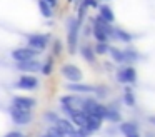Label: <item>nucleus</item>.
<instances>
[{
	"label": "nucleus",
	"mask_w": 155,
	"mask_h": 137,
	"mask_svg": "<svg viewBox=\"0 0 155 137\" xmlns=\"http://www.w3.org/2000/svg\"><path fill=\"white\" fill-rule=\"evenodd\" d=\"M38 52L30 47H17L10 52V57L15 60V62H25V60H32V59H37Z\"/></svg>",
	"instance_id": "7"
},
{
	"label": "nucleus",
	"mask_w": 155,
	"mask_h": 137,
	"mask_svg": "<svg viewBox=\"0 0 155 137\" xmlns=\"http://www.w3.org/2000/svg\"><path fill=\"white\" fill-rule=\"evenodd\" d=\"M108 50H110L108 42H97V45H95V53L97 55H105V53H108Z\"/></svg>",
	"instance_id": "25"
},
{
	"label": "nucleus",
	"mask_w": 155,
	"mask_h": 137,
	"mask_svg": "<svg viewBox=\"0 0 155 137\" xmlns=\"http://www.w3.org/2000/svg\"><path fill=\"white\" fill-rule=\"evenodd\" d=\"M98 17H100L102 20H105V22L112 23L115 20V15H114V10H112L110 5H107V3H102V5H98Z\"/></svg>",
	"instance_id": "14"
},
{
	"label": "nucleus",
	"mask_w": 155,
	"mask_h": 137,
	"mask_svg": "<svg viewBox=\"0 0 155 137\" xmlns=\"http://www.w3.org/2000/svg\"><path fill=\"white\" fill-rule=\"evenodd\" d=\"M52 55H54V59H55V57H60L62 55V42H60V40H55V42H54Z\"/></svg>",
	"instance_id": "26"
},
{
	"label": "nucleus",
	"mask_w": 155,
	"mask_h": 137,
	"mask_svg": "<svg viewBox=\"0 0 155 137\" xmlns=\"http://www.w3.org/2000/svg\"><path fill=\"white\" fill-rule=\"evenodd\" d=\"M117 82H120L122 85H128V84H135L137 80V70L134 65H124L120 69H117Z\"/></svg>",
	"instance_id": "3"
},
{
	"label": "nucleus",
	"mask_w": 155,
	"mask_h": 137,
	"mask_svg": "<svg viewBox=\"0 0 155 137\" xmlns=\"http://www.w3.org/2000/svg\"><path fill=\"white\" fill-rule=\"evenodd\" d=\"M44 119L47 120V122H50V125H54V124H57L58 115H57L55 112H45V114H44Z\"/></svg>",
	"instance_id": "27"
},
{
	"label": "nucleus",
	"mask_w": 155,
	"mask_h": 137,
	"mask_svg": "<svg viewBox=\"0 0 155 137\" xmlns=\"http://www.w3.org/2000/svg\"><path fill=\"white\" fill-rule=\"evenodd\" d=\"M124 55H125V62L128 63V65H132L134 62H137L138 60V52L134 49H125L124 50Z\"/></svg>",
	"instance_id": "22"
},
{
	"label": "nucleus",
	"mask_w": 155,
	"mask_h": 137,
	"mask_svg": "<svg viewBox=\"0 0 155 137\" xmlns=\"http://www.w3.org/2000/svg\"><path fill=\"white\" fill-rule=\"evenodd\" d=\"M82 5L87 9H98V0H82Z\"/></svg>",
	"instance_id": "28"
},
{
	"label": "nucleus",
	"mask_w": 155,
	"mask_h": 137,
	"mask_svg": "<svg viewBox=\"0 0 155 137\" xmlns=\"http://www.w3.org/2000/svg\"><path fill=\"white\" fill-rule=\"evenodd\" d=\"M112 39H114L115 42L130 43L132 40H134V35H132V33H128L127 30L120 29V27H114V30H112Z\"/></svg>",
	"instance_id": "12"
},
{
	"label": "nucleus",
	"mask_w": 155,
	"mask_h": 137,
	"mask_svg": "<svg viewBox=\"0 0 155 137\" xmlns=\"http://www.w3.org/2000/svg\"><path fill=\"white\" fill-rule=\"evenodd\" d=\"M4 137H25V134L18 132V130H10V132H7Z\"/></svg>",
	"instance_id": "30"
},
{
	"label": "nucleus",
	"mask_w": 155,
	"mask_h": 137,
	"mask_svg": "<svg viewBox=\"0 0 155 137\" xmlns=\"http://www.w3.org/2000/svg\"><path fill=\"white\" fill-rule=\"evenodd\" d=\"M105 120L112 124H117V122H122V114L117 107H107V114H105Z\"/></svg>",
	"instance_id": "16"
},
{
	"label": "nucleus",
	"mask_w": 155,
	"mask_h": 137,
	"mask_svg": "<svg viewBox=\"0 0 155 137\" xmlns=\"http://www.w3.org/2000/svg\"><path fill=\"white\" fill-rule=\"evenodd\" d=\"M48 42H50V37H48L47 33H30V35L27 37V47L37 50L38 53L47 49Z\"/></svg>",
	"instance_id": "2"
},
{
	"label": "nucleus",
	"mask_w": 155,
	"mask_h": 137,
	"mask_svg": "<svg viewBox=\"0 0 155 137\" xmlns=\"http://www.w3.org/2000/svg\"><path fill=\"white\" fill-rule=\"evenodd\" d=\"M40 72L44 74L45 77L52 75V72H54V57H50V59H47L44 63H42V69H40Z\"/></svg>",
	"instance_id": "23"
},
{
	"label": "nucleus",
	"mask_w": 155,
	"mask_h": 137,
	"mask_svg": "<svg viewBox=\"0 0 155 137\" xmlns=\"http://www.w3.org/2000/svg\"><path fill=\"white\" fill-rule=\"evenodd\" d=\"M104 2H107V0H104Z\"/></svg>",
	"instance_id": "34"
},
{
	"label": "nucleus",
	"mask_w": 155,
	"mask_h": 137,
	"mask_svg": "<svg viewBox=\"0 0 155 137\" xmlns=\"http://www.w3.org/2000/svg\"><path fill=\"white\" fill-rule=\"evenodd\" d=\"M37 5H38V10H40L42 17H45V19H52V17H54V9H52L45 0H38Z\"/></svg>",
	"instance_id": "19"
},
{
	"label": "nucleus",
	"mask_w": 155,
	"mask_h": 137,
	"mask_svg": "<svg viewBox=\"0 0 155 137\" xmlns=\"http://www.w3.org/2000/svg\"><path fill=\"white\" fill-rule=\"evenodd\" d=\"M80 53L82 57H84L85 62L88 63H95V59H97V53H95V49H92L88 43H84V45L80 47Z\"/></svg>",
	"instance_id": "15"
},
{
	"label": "nucleus",
	"mask_w": 155,
	"mask_h": 137,
	"mask_svg": "<svg viewBox=\"0 0 155 137\" xmlns=\"http://www.w3.org/2000/svg\"><path fill=\"white\" fill-rule=\"evenodd\" d=\"M10 105H15V107H18V109H22V110L32 112V109L37 107V100L32 99V97H27V95H15V97H12Z\"/></svg>",
	"instance_id": "8"
},
{
	"label": "nucleus",
	"mask_w": 155,
	"mask_h": 137,
	"mask_svg": "<svg viewBox=\"0 0 155 137\" xmlns=\"http://www.w3.org/2000/svg\"><path fill=\"white\" fill-rule=\"evenodd\" d=\"M45 132H47V134H50L52 137H67V135L64 134V130H62L60 127L57 125V124H54V125H48Z\"/></svg>",
	"instance_id": "24"
},
{
	"label": "nucleus",
	"mask_w": 155,
	"mask_h": 137,
	"mask_svg": "<svg viewBox=\"0 0 155 137\" xmlns=\"http://www.w3.org/2000/svg\"><path fill=\"white\" fill-rule=\"evenodd\" d=\"M67 2H68V3H74V0H67Z\"/></svg>",
	"instance_id": "33"
},
{
	"label": "nucleus",
	"mask_w": 155,
	"mask_h": 137,
	"mask_svg": "<svg viewBox=\"0 0 155 137\" xmlns=\"http://www.w3.org/2000/svg\"><path fill=\"white\" fill-rule=\"evenodd\" d=\"M124 104L127 107L135 105V95H134V92H132V89L128 85H125V90H124Z\"/></svg>",
	"instance_id": "21"
},
{
	"label": "nucleus",
	"mask_w": 155,
	"mask_h": 137,
	"mask_svg": "<svg viewBox=\"0 0 155 137\" xmlns=\"http://www.w3.org/2000/svg\"><path fill=\"white\" fill-rule=\"evenodd\" d=\"M40 137H52V135H50V134H47V132H45V134H42Z\"/></svg>",
	"instance_id": "32"
},
{
	"label": "nucleus",
	"mask_w": 155,
	"mask_h": 137,
	"mask_svg": "<svg viewBox=\"0 0 155 137\" xmlns=\"http://www.w3.org/2000/svg\"><path fill=\"white\" fill-rule=\"evenodd\" d=\"M120 132L124 137H140V130H138L137 122L128 120V122H122L120 124Z\"/></svg>",
	"instance_id": "11"
},
{
	"label": "nucleus",
	"mask_w": 155,
	"mask_h": 137,
	"mask_svg": "<svg viewBox=\"0 0 155 137\" xmlns=\"http://www.w3.org/2000/svg\"><path fill=\"white\" fill-rule=\"evenodd\" d=\"M68 119H70L72 122L75 124V127H78V129H82V127L87 129V114H85L82 109L74 110V112L68 115Z\"/></svg>",
	"instance_id": "13"
},
{
	"label": "nucleus",
	"mask_w": 155,
	"mask_h": 137,
	"mask_svg": "<svg viewBox=\"0 0 155 137\" xmlns=\"http://www.w3.org/2000/svg\"><path fill=\"white\" fill-rule=\"evenodd\" d=\"M8 114H10L12 122L17 124V125H28L32 122V112H28V110H22L15 105H10Z\"/></svg>",
	"instance_id": "4"
},
{
	"label": "nucleus",
	"mask_w": 155,
	"mask_h": 137,
	"mask_svg": "<svg viewBox=\"0 0 155 137\" xmlns=\"http://www.w3.org/2000/svg\"><path fill=\"white\" fill-rule=\"evenodd\" d=\"M92 29H94V30H92V35L95 37V40H97V42H108V40H112L110 35H108L105 30H102L100 27L92 25Z\"/></svg>",
	"instance_id": "18"
},
{
	"label": "nucleus",
	"mask_w": 155,
	"mask_h": 137,
	"mask_svg": "<svg viewBox=\"0 0 155 137\" xmlns=\"http://www.w3.org/2000/svg\"><path fill=\"white\" fill-rule=\"evenodd\" d=\"M95 85H88V84H82V82H68L67 84V90L74 94H80V95H85V94H95Z\"/></svg>",
	"instance_id": "10"
},
{
	"label": "nucleus",
	"mask_w": 155,
	"mask_h": 137,
	"mask_svg": "<svg viewBox=\"0 0 155 137\" xmlns=\"http://www.w3.org/2000/svg\"><path fill=\"white\" fill-rule=\"evenodd\" d=\"M38 85H40V80L32 74H22L18 77V80L15 82V89L20 90H35L38 89Z\"/></svg>",
	"instance_id": "6"
},
{
	"label": "nucleus",
	"mask_w": 155,
	"mask_h": 137,
	"mask_svg": "<svg viewBox=\"0 0 155 137\" xmlns=\"http://www.w3.org/2000/svg\"><path fill=\"white\" fill-rule=\"evenodd\" d=\"M45 2H47L52 9H57V5H58V0H45Z\"/></svg>",
	"instance_id": "31"
},
{
	"label": "nucleus",
	"mask_w": 155,
	"mask_h": 137,
	"mask_svg": "<svg viewBox=\"0 0 155 137\" xmlns=\"http://www.w3.org/2000/svg\"><path fill=\"white\" fill-rule=\"evenodd\" d=\"M78 30H80V22L75 17H70L67 20V45H68V53L74 55L78 45Z\"/></svg>",
	"instance_id": "1"
},
{
	"label": "nucleus",
	"mask_w": 155,
	"mask_h": 137,
	"mask_svg": "<svg viewBox=\"0 0 155 137\" xmlns=\"http://www.w3.org/2000/svg\"><path fill=\"white\" fill-rule=\"evenodd\" d=\"M107 94H108L107 87H97V89H95V95H97V97H100V99L107 97Z\"/></svg>",
	"instance_id": "29"
},
{
	"label": "nucleus",
	"mask_w": 155,
	"mask_h": 137,
	"mask_svg": "<svg viewBox=\"0 0 155 137\" xmlns=\"http://www.w3.org/2000/svg\"><path fill=\"white\" fill-rule=\"evenodd\" d=\"M15 69L22 74H35L40 72L42 63L37 59H32V60H25V62H15Z\"/></svg>",
	"instance_id": "9"
},
{
	"label": "nucleus",
	"mask_w": 155,
	"mask_h": 137,
	"mask_svg": "<svg viewBox=\"0 0 155 137\" xmlns=\"http://www.w3.org/2000/svg\"><path fill=\"white\" fill-rule=\"evenodd\" d=\"M102 120L104 119H100V117H97V115L87 114V129L90 130V132H97V130L102 127Z\"/></svg>",
	"instance_id": "17"
},
{
	"label": "nucleus",
	"mask_w": 155,
	"mask_h": 137,
	"mask_svg": "<svg viewBox=\"0 0 155 137\" xmlns=\"http://www.w3.org/2000/svg\"><path fill=\"white\" fill-rule=\"evenodd\" d=\"M108 53H110V59L114 60L115 63H124V62H125L124 50L117 49V47H110V50H108Z\"/></svg>",
	"instance_id": "20"
},
{
	"label": "nucleus",
	"mask_w": 155,
	"mask_h": 137,
	"mask_svg": "<svg viewBox=\"0 0 155 137\" xmlns=\"http://www.w3.org/2000/svg\"><path fill=\"white\" fill-rule=\"evenodd\" d=\"M60 74L68 82H82V79H84V74H82L80 67H77L75 63H64L60 67Z\"/></svg>",
	"instance_id": "5"
}]
</instances>
